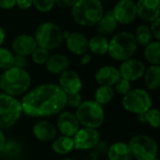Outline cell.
Segmentation results:
<instances>
[{
    "mask_svg": "<svg viewBox=\"0 0 160 160\" xmlns=\"http://www.w3.org/2000/svg\"><path fill=\"white\" fill-rule=\"evenodd\" d=\"M133 35L138 45L146 47L149 43L153 41V36L150 32L149 25L147 24H140L136 28Z\"/></svg>",
    "mask_w": 160,
    "mask_h": 160,
    "instance_id": "cell-28",
    "label": "cell"
},
{
    "mask_svg": "<svg viewBox=\"0 0 160 160\" xmlns=\"http://www.w3.org/2000/svg\"><path fill=\"white\" fill-rule=\"evenodd\" d=\"M100 141V135L98 129L81 128L73 136L74 149L85 151L95 148Z\"/></svg>",
    "mask_w": 160,
    "mask_h": 160,
    "instance_id": "cell-11",
    "label": "cell"
},
{
    "mask_svg": "<svg viewBox=\"0 0 160 160\" xmlns=\"http://www.w3.org/2000/svg\"><path fill=\"white\" fill-rule=\"evenodd\" d=\"M91 61H92V55H91L90 53H87V52H86V53L81 55V59H80L81 65L86 66V65H88Z\"/></svg>",
    "mask_w": 160,
    "mask_h": 160,
    "instance_id": "cell-41",
    "label": "cell"
},
{
    "mask_svg": "<svg viewBox=\"0 0 160 160\" xmlns=\"http://www.w3.org/2000/svg\"><path fill=\"white\" fill-rule=\"evenodd\" d=\"M120 79L119 69L113 66H103L95 73V80L99 85L113 87Z\"/></svg>",
    "mask_w": 160,
    "mask_h": 160,
    "instance_id": "cell-17",
    "label": "cell"
},
{
    "mask_svg": "<svg viewBox=\"0 0 160 160\" xmlns=\"http://www.w3.org/2000/svg\"><path fill=\"white\" fill-rule=\"evenodd\" d=\"M137 16L143 22H152L159 18V0H139L136 3Z\"/></svg>",
    "mask_w": 160,
    "mask_h": 160,
    "instance_id": "cell-15",
    "label": "cell"
},
{
    "mask_svg": "<svg viewBox=\"0 0 160 160\" xmlns=\"http://www.w3.org/2000/svg\"><path fill=\"white\" fill-rule=\"evenodd\" d=\"M75 115L81 126L93 129L100 128L105 119L103 107L94 100L82 101L76 109Z\"/></svg>",
    "mask_w": 160,
    "mask_h": 160,
    "instance_id": "cell-5",
    "label": "cell"
},
{
    "mask_svg": "<svg viewBox=\"0 0 160 160\" xmlns=\"http://www.w3.org/2000/svg\"><path fill=\"white\" fill-rule=\"evenodd\" d=\"M20 100L4 93H0V129L13 127L22 114Z\"/></svg>",
    "mask_w": 160,
    "mask_h": 160,
    "instance_id": "cell-7",
    "label": "cell"
},
{
    "mask_svg": "<svg viewBox=\"0 0 160 160\" xmlns=\"http://www.w3.org/2000/svg\"><path fill=\"white\" fill-rule=\"evenodd\" d=\"M108 158L109 160H132L133 157L127 142H117L109 147Z\"/></svg>",
    "mask_w": 160,
    "mask_h": 160,
    "instance_id": "cell-21",
    "label": "cell"
},
{
    "mask_svg": "<svg viewBox=\"0 0 160 160\" xmlns=\"http://www.w3.org/2000/svg\"><path fill=\"white\" fill-rule=\"evenodd\" d=\"M27 65V60L25 56H22V55H14V63H13V67L17 68H22V69H25L24 68Z\"/></svg>",
    "mask_w": 160,
    "mask_h": 160,
    "instance_id": "cell-37",
    "label": "cell"
},
{
    "mask_svg": "<svg viewBox=\"0 0 160 160\" xmlns=\"http://www.w3.org/2000/svg\"><path fill=\"white\" fill-rule=\"evenodd\" d=\"M52 149L55 154L61 155V156H65V155L71 153L74 149L73 138L62 136V135L56 137L52 141Z\"/></svg>",
    "mask_w": 160,
    "mask_h": 160,
    "instance_id": "cell-23",
    "label": "cell"
},
{
    "mask_svg": "<svg viewBox=\"0 0 160 160\" xmlns=\"http://www.w3.org/2000/svg\"><path fill=\"white\" fill-rule=\"evenodd\" d=\"M103 13V5L98 0H78L71 8L73 21L83 27L97 25Z\"/></svg>",
    "mask_w": 160,
    "mask_h": 160,
    "instance_id": "cell-3",
    "label": "cell"
},
{
    "mask_svg": "<svg viewBox=\"0 0 160 160\" xmlns=\"http://www.w3.org/2000/svg\"><path fill=\"white\" fill-rule=\"evenodd\" d=\"M58 86L67 96L80 94L82 88V82L76 71L68 69L59 75Z\"/></svg>",
    "mask_w": 160,
    "mask_h": 160,
    "instance_id": "cell-13",
    "label": "cell"
},
{
    "mask_svg": "<svg viewBox=\"0 0 160 160\" xmlns=\"http://www.w3.org/2000/svg\"><path fill=\"white\" fill-rule=\"evenodd\" d=\"M118 69L121 78L131 82L143 77L146 67L145 64L140 59L129 58L126 61H123Z\"/></svg>",
    "mask_w": 160,
    "mask_h": 160,
    "instance_id": "cell-12",
    "label": "cell"
},
{
    "mask_svg": "<svg viewBox=\"0 0 160 160\" xmlns=\"http://www.w3.org/2000/svg\"><path fill=\"white\" fill-rule=\"evenodd\" d=\"M70 61L67 55L62 53H54L49 56L45 64V68L50 73L54 75H60L61 73L68 69Z\"/></svg>",
    "mask_w": 160,
    "mask_h": 160,
    "instance_id": "cell-20",
    "label": "cell"
},
{
    "mask_svg": "<svg viewBox=\"0 0 160 160\" xmlns=\"http://www.w3.org/2000/svg\"><path fill=\"white\" fill-rule=\"evenodd\" d=\"M54 1L52 0H33V6L39 12H49L54 8Z\"/></svg>",
    "mask_w": 160,
    "mask_h": 160,
    "instance_id": "cell-33",
    "label": "cell"
},
{
    "mask_svg": "<svg viewBox=\"0 0 160 160\" xmlns=\"http://www.w3.org/2000/svg\"><path fill=\"white\" fill-rule=\"evenodd\" d=\"M143 80L145 86L149 90H158L160 87V66H150L146 68Z\"/></svg>",
    "mask_w": 160,
    "mask_h": 160,
    "instance_id": "cell-25",
    "label": "cell"
},
{
    "mask_svg": "<svg viewBox=\"0 0 160 160\" xmlns=\"http://www.w3.org/2000/svg\"><path fill=\"white\" fill-rule=\"evenodd\" d=\"M22 152V146L21 144L13 140H10L8 142H6V145L4 147L3 153L8 158H18Z\"/></svg>",
    "mask_w": 160,
    "mask_h": 160,
    "instance_id": "cell-31",
    "label": "cell"
},
{
    "mask_svg": "<svg viewBox=\"0 0 160 160\" xmlns=\"http://www.w3.org/2000/svg\"><path fill=\"white\" fill-rule=\"evenodd\" d=\"M5 38H6V31L2 26H0V47H2Z\"/></svg>",
    "mask_w": 160,
    "mask_h": 160,
    "instance_id": "cell-43",
    "label": "cell"
},
{
    "mask_svg": "<svg viewBox=\"0 0 160 160\" xmlns=\"http://www.w3.org/2000/svg\"><path fill=\"white\" fill-rule=\"evenodd\" d=\"M139 120L142 123L148 124L151 128L158 129L160 124V112L158 109L151 108L143 114L139 115Z\"/></svg>",
    "mask_w": 160,
    "mask_h": 160,
    "instance_id": "cell-29",
    "label": "cell"
},
{
    "mask_svg": "<svg viewBox=\"0 0 160 160\" xmlns=\"http://www.w3.org/2000/svg\"><path fill=\"white\" fill-rule=\"evenodd\" d=\"M109 50V39L107 37L96 35L88 41V51L96 55H105Z\"/></svg>",
    "mask_w": 160,
    "mask_h": 160,
    "instance_id": "cell-24",
    "label": "cell"
},
{
    "mask_svg": "<svg viewBox=\"0 0 160 160\" xmlns=\"http://www.w3.org/2000/svg\"><path fill=\"white\" fill-rule=\"evenodd\" d=\"M144 57L151 66H159L160 64V42L153 40L144 49Z\"/></svg>",
    "mask_w": 160,
    "mask_h": 160,
    "instance_id": "cell-26",
    "label": "cell"
},
{
    "mask_svg": "<svg viewBox=\"0 0 160 160\" xmlns=\"http://www.w3.org/2000/svg\"><path fill=\"white\" fill-rule=\"evenodd\" d=\"M6 142H7V140H6L5 134H4L3 130L0 129V153L3 152L4 147H5V145H6Z\"/></svg>",
    "mask_w": 160,
    "mask_h": 160,
    "instance_id": "cell-42",
    "label": "cell"
},
{
    "mask_svg": "<svg viewBox=\"0 0 160 160\" xmlns=\"http://www.w3.org/2000/svg\"><path fill=\"white\" fill-rule=\"evenodd\" d=\"M76 0H55L54 4L60 8H72Z\"/></svg>",
    "mask_w": 160,
    "mask_h": 160,
    "instance_id": "cell-40",
    "label": "cell"
},
{
    "mask_svg": "<svg viewBox=\"0 0 160 160\" xmlns=\"http://www.w3.org/2000/svg\"><path fill=\"white\" fill-rule=\"evenodd\" d=\"M49 56H50L49 51H47L43 48H40V47H37V49L31 54L33 62L37 65H39V66L45 65Z\"/></svg>",
    "mask_w": 160,
    "mask_h": 160,
    "instance_id": "cell-32",
    "label": "cell"
},
{
    "mask_svg": "<svg viewBox=\"0 0 160 160\" xmlns=\"http://www.w3.org/2000/svg\"><path fill=\"white\" fill-rule=\"evenodd\" d=\"M34 38L38 47L47 51L58 48L63 41L61 28L52 22H45L38 26L35 31Z\"/></svg>",
    "mask_w": 160,
    "mask_h": 160,
    "instance_id": "cell-6",
    "label": "cell"
},
{
    "mask_svg": "<svg viewBox=\"0 0 160 160\" xmlns=\"http://www.w3.org/2000/svg\"><path fill=\"white\" fill-rule=\"evenodd\" d=\"M82 103V98L81 93L80 94L69 95V96L67 97V105H69L71 108L77 109Z\"/></svg>",
    "mask_w": 160,
    "mask_h": 160,
    "instance_id": "cell-35",
    "label": "cell"
},
{
    "mask_svg": "<svg viewBox=\"0 0 160 160\" xmlns=\"http://www.w3.org/2000/svg\"><path fill=\"white\" fill-rule=\"evenodd\" d=\"M128 144L133 158L136 160H154L158 158V142L148 135H135L129 140Z\"/></svg>",
    "mask_w": 160,
    "mask_h": 160,
    "instance_id": "cell-8",
    "label": "cell"
},
{
    "mask_svg": "<svg viewBox=\"0 0 160 160\" xmlns=\"http://www.w3.org/2000/svg\"><path fill=\"white\" fill-rule=\"evenodd\" d=\"M14 54L13 52L4 47H0V69L7 70L13 67Z\"/></svg>",
    "mask_w": 160,
    "mask_h": 160,
    "instance_id": "cell-30",
    "label": "cell"
},
{
    "mask_svg": "<svg viewBox=\"0 0 160 160\" xmlns=\"http://www.w3.org/2000/svg\"><path fill=\"white\" fill-rule=\"evenodd\" d=\"M154 160H159L158 158H156V159H154Z\"/></svg>",
    "mask_w": 160,
    "mask_h": 160,
    "instance_id": "cell-45",
    "label": "cell"
},
{
    "mask_svg": "<svg viewBox=\"0 0 160 160\" xmlns=\"http://www.w3.org/2000/svg\"><path fill=\"white\" fill-rule=\"evenodd\" d=\"M115 92L113 87L99 85L95 91V100L99 105H105L110 103L114 98Z\"/></svg>",
    "mask_w": 160,
    "mask_h": 160,
    "instance_id": "cell-27",
    "label": "cell"
},
{
    "mask_svg": "<svg viewBox=\"0 0 160 160\" xmlns=\"http://www.w3.org/2000/svg\"><path fill=\"white\" fill-rule=\"evenodd\" d=\"M31 76L25 70L10 68L0 75V86L3 93L16 98L26 94L31 85Z\"/></svg>",
    "mask_w": 160,
    "mask_h": 160,
    "instance_id": "cell-2",
    "label": "cell"
},
{
    "mask_svg": "<svg viewBox=\"0 0 160 160\" xmlns=\"http://www.w3.org/2000/svg\"><path fill=\"white\" fill-rule=\"evenodd\" d=\"M112 15L120 24H130L137 19L136 2L133 0H121L117 2L112 9Z\"/></svg>",
    "mask_w": 160,
    "mask_h": 160,
    "instance_id": "cell-10",
    "label": "cell"
},
{
    "mask_svg": "<svg viewBox=\"0 0 160 160\" xmlns=\"http://www.w3.org/2000/svg\"><path fill=\"white\" fill-rule=\"evenodd\" d=\"M16 6L22 10L29 9L33 6V0H17Z\"/></svg>",
    "mask_w": 160,
    "mask_h": 160,
    "instance_id": "cell-38",
    "label": "cell"
},
{
    "mask_svg": "<svg viewBox=\"0 0 160 160\" xmlns=\"http://www.w3.org/2000/svg\"><path fill=\"white\" fill-rule=\"evenodd\" d=\"M63 160H75V159H73V158H64Z\"/></svg>",
    "mask_w": 160,
    "mask_h": 160,
    "instance_id": "cell-44",
    "label": "cell"
},
{
    "mask_svg": "<svg viewBox=\"0 0 160 160\" xmlns=\"http://www.w3.org/2000/svg\"><path fill=\"white\" fill-rule=\"evenodd\" d=\"M0 89H1V86H0Z\"/></svg>",
    "mask_w": 160,
    "mask_h": 160,
    "instance_id": "cell-46",
    "label": "cell"
},
{
    "mask_svg": "<svg viewBox=\"0 0 160 160\" xmlns=\"http://www.w3.org/2000/svg\"><path fill=\"white\" fill-rule=\"evenodd\" d=\"M149 29L150 32L152 34V36L156 38V40L159 41L160 39V18L157 19L156 21L150 22L149 25Z\"/></svg>",
    "mask_w": 160,
    "mask_h": 160,
    "instance_id": "cell-36",
    "label": "cell"
},
{
    "mask_svg": "<svg viewBox=\"0 0 160 160\" xmlns=\"http://www.w3.org/2000/svg\"><path fill=\"white\" fill-rule=\"evenodd\" d=\"M80 128L81 125L75 113L67 111L59 114L57 118L56 129L61 133L62 136L73 138V136L78 132Z\"/></svg>",
    "mask_w": 160,
    "mask_h": 160,
    "instance_id": "cell-14",
    "label": "cell"
},
{
    "mask_svg": "<svg viewBox=\"0 0 160 160\" xmlns=\"http://www.w3.org/2000/svg\"><path fill=\"white\" fill-rule=\"evenodd\" d=\"M114 92L118 93L119 95L121 96H125L127 95L130 90H131V82H129L127 80H124V79H120L117 83L114 85Z\"/></svg>",
    "mask_w": 160,
    "mask_h": 160,
    "instance_id": "cell-34",
    "label": "cell"
},
{
    "mask_svg": "<svg viewBox=\"0 0 160 160\" xmlns=\"http://www.w3.org/2000/svg\"><path fill=\"white\" fill-rule=\"evenodd\" d=\"M16 6V0H0V8L11 9Z\"/></svg>",
    "mask_w": 160,
    "mask_h": 160,
    "instance_id": "cell-39",
    "label": "cell"
},
{
    "mask_svg": "<svg viewBox=\"0 0 160 160\" xmlns=\"http://www.w3.org/2000/svg\"><path fill=\"white\" fill-rule=\"evenodd\" d=\"M117 25L118 23L115 21L112 10H108L103 13L100 21L97 24V29H98V35L106 37V36L112 34L117 28Z\"/></svg>",
    "mask_w": 160,
    "mask_h": 160,
    "instance_id": "cell-22",
    "label": "cell"
},
{
    "mask_svg": "<svg viewBox=\"0 0 160 160\" xmlns=\"http://www.w3.org/2000/svg\"><path fill=\"white\" fill-rule=\"evenodd\" d=\"M33 135L40 142L53 141L57 137L56 127L48 120H39L33 127Z\"/></svg>",
    "mask_w": 160,
    "mask_h": 160,
    "instance_id": "cell-18",
    "label": "cell"
},
{
    "mask_svg": "<svg viewBox=\"0 0 160 160\" xmlns=\"http://www.w3.org/2000/svg\"><path fill=\"white\" fill-rule=\"evenodd\" d=\"M138 49L133 33L122 31L116 33L109 40V55L119 62L132 58Z\"/></svg>",
    "mask_w": 160,
    "mask_h": 160,
    "instance_id": "cell-4",
    "label": "cell"
},
{
    "mask_svg": "<svg viewBox=\"0 0 160 160\" xmlns=\"http://www.w3.org/2000/svg\"><path fill=\"white\" fill-rule=\"evenodd\" d=\"M87 37L80 32H70V35L66 38V46L68 50L75 55H82L88 52Z\"/></svg>",
    "mask_w": 160,
    "mask_h": 160,
    "instance_id": "cell-19",
    "label": "cell"
},
{
    "mask_svg": "<svg viewBox=\"0 0 160 160\" xmlns=\"http://www.w3.org/2000/svg\"><path fill=\"white\" fill-rule=\"evenodd\" d=\"M152 98L150 94L142 88L131 89L122 98V106L128 112L141 115L152 108Z\"/></svg>",
    "mask_w": 160,
    "mask_h": 160,
    "instance_id": "cell-9",
    "label": "cell"
},
{
    "mask_svg": "<svg viewBox=\"0 0 160 160\" xmlns=\"http://www.w3.org/2000/svg\"><path fill=\"white\" fill-rule=\"evenodd\" d=\"M11 47L16 55L28 56L33 53L38 45L33 36L27 34H22L14 38L11 43Z\"/></svg>",
    "mask_w": 160,
    "mask_h": 160,
    "instance_id": "cell-16",
    "label": "cell"
},
{
    "mask_svg": "<svg viewBox=\"0 0 160 160\" xmlns=\"http://www.w3.org/2000/svg\"><path fill=\"white\" fill-rule=\"evenodd\" d=\"M67 95L55 83H43L28 91L22 98V112L31 117H49L67 106Z\"/></svg>",
    "mask_w": 160,
    "mask_h": 160,
    "instance_id": "cell-1",
    "label": "cell"
}]
</instances>
